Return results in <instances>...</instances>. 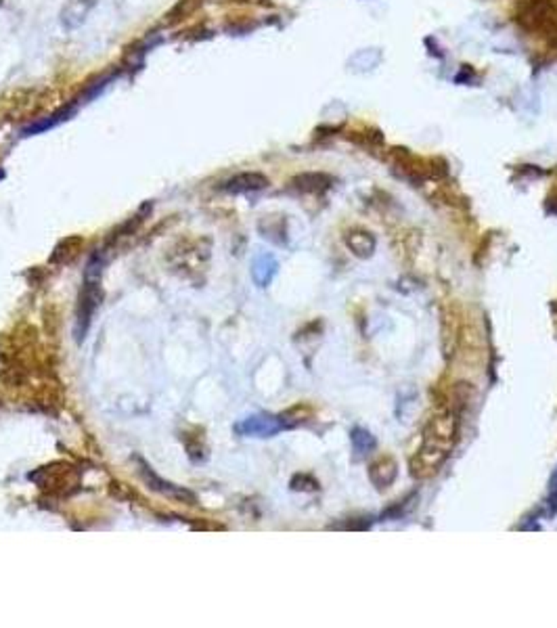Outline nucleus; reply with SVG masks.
Instances as JSON below:
<instances>
[{"mask_svg":"<svg viewBox=\"0 0 557 628\" xmlns=\"http://www.w3.org/2000/svg\"><path fill=\"white\" fill-rule=\"evenodd\" d=\"M138 473H140V478L145 480V484L153 490V492H157V495H162V497H168V499H174V501H181V503H187V505H195V495L191 492V490H187V488H183V486H176V484H172V482H166V480H162L157 473H153V469L145 463V461H140L138 459Z\"/></svg>","mask_w":557,"mask_h":628,"instance_id":"nucleus-2","label":"nucleus"},{"mask_svg":"<svg viewBox=\"0 0 557 628\" xmlns=\"http://www.w3.org/2000/svg\"><path fill=\"white\" fill-rule=\"evenodd\" d=\"M107 258L103 251L93 254V258L89 260L86 268H84V287L80 294V302H78V314H76V339L82 341L91 329L95 310L101 304V275H103V266H105Z\"/></svg>","mask_w":557,"mask_h":628,"instance_id":"nucleus-1","label":"nucleus"},{"mask_svg":"<svg viewBox=\"0 0 557 628\" xmlns=\"http://www.w3.org/2000/svg\"><path fill=\"white\" fill-rule=\"evenodd\" d=\"M454 429H457V423H454L452 415H438L430 421L424 442H432V444L450 448L452 440H454Z\"/></svg>","mask_w":557,"mask_h":628,"instance_id":"nucleus-6","label":"nucleus"},{"mask_svg":"<svg viewBox=\"0 0 557 628\" xmlns=\"http://www.w3.org/2000/svg\"><path fill=\"white\" fill-rule=\"evenodd\" d=\"M285 427V421L281 417H270V415H254V417L243 419L235 425V431L239 436H275Z\"/></svg>","mask_w":557,"mask_h":628,"instance_id":"nucleus-4","label":"nucleus"},{"mask_svg":"<svg viewBox=\"0 0 557 628\" xmlns=\"http://www.w3.org/2000/svg\"><path fill=\"white\" fill-rule=\"evenodd\" d=\"M2 178H4V170L0 168V181H2Z\"/></svg>","mask_w":557,"mask_h":628,"instance_id":"nucleus-13","label":"nucleus"},{"mask_svg":"<svg viewBox=\"0 0 557 628\" xmlns=\"http://www.w3.org/2000/svg\"><path fill=\"white\" fill-rule=\"evenodd\" d=\"M346 243H348V247H350L356 256H360V258L371 256V251L375 249V239H373L369 233H365V230H352V233L346 237Z\"/></svg>","mask_w":557,"mask_h":628,"instance_id":"nucleus-12","label":"nucleus"},{"mask_svg":"<svg viewBox=\"0 0 557 628\" xmlns=\"http://www.w3.org/2000/svg\"><path fill=\"white\" fill-rule=\"evenodd\" d=\"M74 113V107H63L61 111H55L34 124H30L27 128H23V136H32V134H38V132H44V130H51L55 128L57 124H61L63 119H67L70 115Z\"/></svg>","mask_w":557,"mask_h":628,"instance_id":"nucleus-11","label":"nucleus"},{"mask_svg":"<svg viewBox=\"0 0 557 628\" xmlns=\"http://www.w3.org/2000/svg\"><path fill=\"white\" fill-rule=\"evenodd\" d=\"M329 183H332V178L321 172H308V174H300L294 178V187L302 193H321L329 187Z\"/></svg>","mask_w":557,"mask_h":628,"instance_id":"nucleus-9","label":"nucleus"},{"mask_svg":"<svg viewBox=\"0 0 557 628\" xmlns=\"http://www.w3.org/2000/svg\"><path fill=\"white\" fill-rule=\"evenodd\" d=\"M448 448L432 444V442H424L421 450L413 457L411 461V473L415 478H430L438 471V467L445 463Z\"/></svg>","mask_w":557,"mask_h":628,"instance_id":"nucleus-3","label":"nucleus"},{"mask_svg":"<svg viewBox=\"0 0 557 628\" xmlns=\"http://www.w3.org/2000/svg\"><path fill=\"white\" fill-rule=\"evenodd\" d=\"M394 478H396V463H394V459L381 457V459H377L371 465V480H373V484L379 490H384L386 486H390L394 482Z\"/></svg>","mask_w":557,"mask_h":628,"instance_id":"nucleus-7","label":"nucleus"},{"mask_svg":"<svg viewBox=\"0 0 557 628\" xmlns=\"http://www.w3.org/2000/svg\"><path fill=\"white\" fill-rule=\"evenodd\" d=\"M268 187V178L260 172H241L235 174L232 178L224 181L221 185L224 193L230 195H241V193H251V191H262Z\"/></svg>","mask_w":557,"mask_h":628,"instance_id":"nucleus-5","label":"nucleus"},{"mask_svg":"<svg viewBox=\"0 0 557 628\" xmlns=\"http://www.w3.org/2000/svg\"><path fill=\"white\" fill-rule=\"evenodd\" d=\"M277 273V260L273 256H258L254 260V268H251V275H254V281L260 285V287H266L273 277Z\"/></svg>","mask_w":557,"mask_h":628,"instance_id":"nucleus-10","label":"nucleus"},{"mask_svg":"<svg viewBox=\"0 0 557 628\" xmlns=\"http://www.w3.org/2000/svg\"><path fill=\"white\" fill-rule=\"evenodd\" d=\"M93 6H95V0H70L67 6H65L63 13H61L63 25H67V27H78V25L86 19L89 11H91Z\"/></svg>","mask_w":557,"mask_h":628,"instance_id":"nucleus-8","label":"nucleus"}]
</instances>
